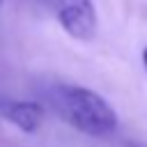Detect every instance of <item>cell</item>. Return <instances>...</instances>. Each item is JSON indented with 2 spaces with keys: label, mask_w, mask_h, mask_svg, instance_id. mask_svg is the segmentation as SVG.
<instances>
[{
  "label": "cell",
  "mask_w": 147,
  "mask_h": 147,
  "mask_svg": "<svg viewBox=\"0 0 147 147\" xmlns=\"http://www.w3.org/2000/svg\"><path fill=\"white\" fill-rule=\"evenodd\" d=\"M142 62H145V69H147V46H145V51H142Z\"/></svg>",
  "instance_id": "cell-5"
},
{
  "label": "cell",
  "mask_w": 147,
  "mask_h": 147,
  "mask_svg": "<svg viewBox=\"0 0 147 147\" xmlns=\"http://www.w3.org/2000/svg\"><path fill=\"white\" fill-rule=\"evenodd\" d=\"M48 101L64 124L90 138H106L117 131L119 119L115 108L90 87L57 83L48 90Z\"/></svg>",
  "instance_id": "cell-1"
},
{
  "label": "cell",
  "mask_w": 147,
  "mask_h": 147,
  "mask_svg": "<svg viewBox=\"0 0 147 147\" xmlns=\"http://www.w3.org/2000/svg\"><path fill=\"white\" fill-rule=\"evenodd\" d=\"M2 2H5V0H0V7H2Z\"/></svg>",
  "instance_id": "cell-6"
},
{
  "label": "cell",
  "mask_w": 147,
  "mask_h": 147,
  "mask_svg": "<svg viewBox=\"0 0 147 147\" xmlns=\"http://www.w3.org/2000/svg\"><path fill=\"white\" fill-rule=\"evenodd\" d=\"M44 2L69 37L78 41L94 39L99 18L92 0H44Z\"/></svg>",
  "instance_id": "cell-2"
},
{
  "label": "cell",
  "mask_w": 147,
  "mask_h": 147,
  "mask_svg": "<svg viewBox=\"0 0 147 147\" xmlns=\"http://www.w3.org/2000/svg\"><path fill=\"white\" fill-rule=\"evenodd\" d=\"M124 147H147V140H129L124 142Z\"/></svg>",
  "instance_id": "cell-4"
},
{
  "label": "cell",
  "mask_w": 147,
  "mask_h": 147,
  "mask_svg": "<svg viewBox=\"0 0 147 147\" xmlns=\"http://www.w3.org/2000/svg\"><path fill=\"white\" fill-rule=\"evenodd\" d=\"M0 117L23 133H34L44 122V106L37 101H0Z\"/></svg>",
  "instance_id": "cell-3"
}]
</instances>
